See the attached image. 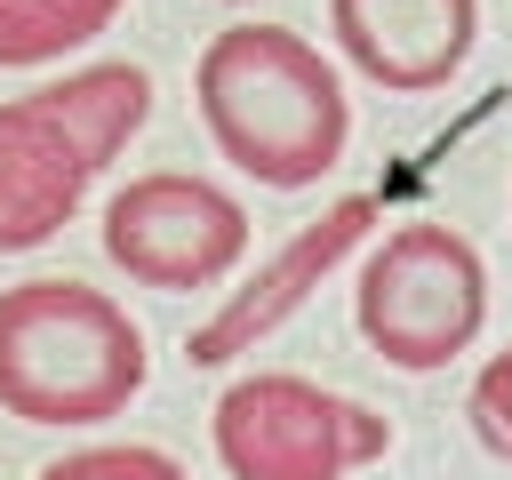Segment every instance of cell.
Instances as JSON below:
<instances>
[{"label": "cell", "mask_w": 512, "mask_h": 480, "mask_svg": "<svg viewBox=\"0 0 512 480\" xmlns=\"http://www.w3.org/2000/svg\"><path fill=\"white\" fill-rule=\"evenodd\" d=\"M192 96L216 152L272 192H304L344 160V136H352L344 80L288 24H224L200 48Z\"/></svg>", "instance_id": "obj_1"}, {"label": "cell", "mask_w": 512, "mask_h": 480, "mask_svg": "<svg viewBox=\"0 0 512 480\" xmlns=\"http://www.w3.org/2000/svg\"><path fill=\"white\" fill-rule=\"evenodd\" d=\"M152 376L144 328L88 280L0 288V408L24 424H104Z\"/></svg>", "instance_id": "obj_2"}, {"label": "cell", "mask_w": 512, "mask_h": 480, "mask_svg": "<svg viewBox=\"0 0 512 480\" xmlns=\"http://www.w3.org/2000/svg\"><path fill=\"white\" fill-rule=\"evenodd\" d=\"M352 320L368 336L376 360L424 376V368H448L480 320H488V264L480 248L456 232V224H400L376 240V256L360 264V288H352Z\"/></svg>", "instance_id": "obj_3"}, {"label": "cell", "mask_w": 512, "mask_h": 480, "mask_svg": "<svg viewBox=\"0 0 512 480\" xmlns=\"http://www.w3.org/2000/svg\"><path fill=\"white\" fill-rule=\"evenodd\" d=\"M216 464L232 480H352L392 448V424L368 400H344L312 376L264 368L216 392Z\"/></svg>", "instance_id": "obj_4"}, {"label": "cell", "mask_w": 512, "mask_h": 480, "mask_svg": "<svg viewBox=\"0 0 512 480\" xmlns=\"http://www.w3.org/2000/svg\"><path fill=\"white\" fill-rule=\"evenodd\" d=\"M104 256L136 288H168V296L216 288L248 256V208L208 176L152 168L104 200Z\"/></svg>", "instance_id": "obj_5"}, {"label": "cell", "mask_w": 512, "mask_h": 480, "mask_svg": "<svg viewBox=\"0 0 512 480\" xmlns=\"http://www.w3.org/2000/svg\"><path fill=\"white\" fill-rule=\"evenodd\" d=\"M368 224H376V200H368V192H344L336 208H320L296 240H280V256H272L248 288H232V296L216 304V320L192 328V360H200V368H224V360L256 352V344H264V336H272V328H280V320H288V312L368 240Z\"/></svg>", "instance_id": "obj_6"}, {"label": "cell", "mask_w": 512, "mask_h": 480, "mask_svg": "<svg viewBox=\"0 0 512 480\" xmlns=\"http://www.w3.org/2000/svg\"><path fill=\"white\" fill-rule=\"evenodd\" d=\"M336 48L392 96H432L480 40V0H328Z\"/></svg>", "instance_id": "obj_7"}, {"label": "cell", "mask_w": 512, "mask_h": 480, "mask_svg": "<svg viewBox=\"0 0 512 480\" xmlns=\"http://www.w3.org/2000/svg\"><path fill=\"white\" fill-rule=\"evenodd\" d=\"M96 184V160L80 152V136L32 96L0 104V256H24L40 240H56L80 200Z\"/></svg>", "instance_id": "obj_8"}, {"label": "cell", "mask_w": 512, "mask_h": 480, "mask_svg": "<svg viewBox=\"0 0 512 480\" xmlns=\"http://www.w3.org/2000/svg\"><path fill=\"white\" fill-rule=\"evenodd\" d=\"M40 104L80 136V152L96 168H112L128 152V136L152 120V72L144 64H88V72H64L56 88H40Z\"/></svg>", "instance_id": "obj_9"}, {"label": "cell", "mask_w": 512, "mask_h": 480, "mask_svg": "<svg viewBox=\"0 0 512 480\" xmlns=\"http://www.w3.org/2000/svg\"><path fill=\"white\" fill-rule=\"evenodd\" d=\"M128 0H0V64H56L112 32Z\"/></svg>", "instance_id": "obj_10"}, {"label": "cell", "mask_w": 512, "mask_h": 480, "mask_svg": "<svg viewBox=\"0 0 512 480\" xmlns=\"http://www.w3.org/2000/svg\"><path fill=\"white\" fill-rule=\"evenodd\" d=\"M40 480H192L168 448H144V440H112V448H72L56 464H40Z\"/></svg>", "instance_id": "obj_11"}, {"label": "cell", "mask_w": 512, "mask_h": 480, "mask_svg": "<svg viewBox=\"0 0 512 480\" xmlns=\"http://www.w3.org/2000/svg\"><path fill=\"white\" fill-rule=\"evenodd\" d=\"M464 416H472L480 448H488L496 464H512V352H488V360H480V376H472V400H464Z\"/></svg>", "instance_id": "obj_12"}]
</instances>
